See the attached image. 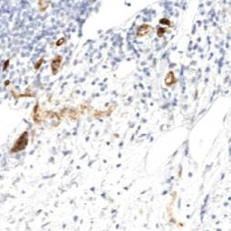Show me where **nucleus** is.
<instances>
[{
    "label": "nucleus",
    "instance_id": "f257e3e1",
    "mask_svg": "<svg viewBox=\"0 0 231 231\" xmlns=\"http://www.w3.org/2000/svg\"><path fill=\"white\" fill-rule=\"evenodd\" d=\"M27 143H28V133L24 132V134L18 140L17 143H16V145L14 146L13 152H19L20 150L24 149V148L26 147Z\"/></svg>",
    "mask_w": 231,
    "mask_h": 231
},
{
    "label": "nucleus",
    "instance_id": "f03ea898",
    "mask_svg": "<svg viewBox=\"0 0 231 231\" xmlns=\"http://www.w3.org/2000/svg\"><path fill=\"white\" fill-rule=\"evenodd\" d=\"M152 30V27L150 25H147V24H143L141 25L137 30V36L138 37H143L147 35L148 34H150Z\"/></svg>",
    "mask_w": 231,
    "mask_h": 231
},
{
    "label": "nucleus",
    "instance_id": "7ed1b4c3",
    "mask_svg": "<svg viewBox=\"0 0 231 231\" xmlns=\"http://www.w3.org/2000/svg\"><path fill=\"white\" fill-rule=\"evenodd\" d=\"M176 82H177V79H176V77H175L174 72H173V71H169L167 73V77L165 78V83H166V85L168 86V87H170V86L174 85Z\"/></svg>",
    "mask_w": 231,
    "mask_h": 231
},
{
    "label": "nucleus",
    "instance_id": "20e7f679",
    "mask_svg": "<svg viewBox=\"0 0 231 231\" xmlns=\"http://www.w3.org/2000/svg\"><path fill=\"white\" fill-rule=\"evenodd\" d=\"M61 61H62V57H61V56H56V58L52 61L51 68H52V71H53L54 74H56L57 71H58L60 64H61Z\"/></svg>",
    "mask_w": 231,
    "mask_h": 231
},
{
    "label": "nucleus",
    "instance_id": "39448f33",
    "mask_svg": "<svg viewBox=\"0 0 231 231\" xmlns=\"http://www.w3.org/2000/svg\"><path fill=\"white\" fill-rule=\"evenodd\" d=\"M49 3H50V0H39V7H40L41 10L46 9Z\"/></svg>",
    "mask_w": 231,
    "mask_h": 231
},
{
    "label": "nucleus",
    "instance_id": "423d86ee",
    "mask_svg": "<svg viewBox=\"0 0 231 231\" xmlns=\"http://www.w3.org/2000/svg\"><path fill=\"white\" fill-rule=\"evenodd\" d=\"M160 23L161 24H167V25H168V26L171 25L170 20L167 19H160Z\"/></svg>",
    "mask_w": 231,
    "mask_h": 231
},
{
    "label": "nucleus",
    "instance_id": "0eeeda50",
    "mask_svg": "<svg viewBox=\"0 0 231 231\" xmlns=\"http://www.w3.org/2000/svg\"><path fill=\"white\" fill-rule=\"evenodd\" d=\"M166 30L167 29H165V28H160V29H158V31H157V35L159 36V37H161L162 36L165 32H166Z\"/></svg>",
    "mask_w": 231,
    "mask_h": 231
}]
</instances>
